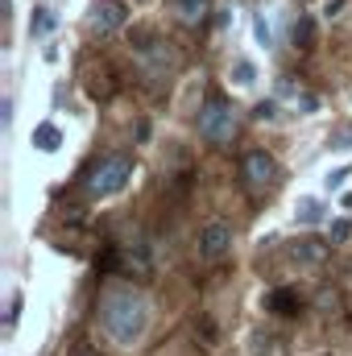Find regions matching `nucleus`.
I'll return each instance as SVG.
<instances>
[{
    "instance_id": "39448f33",
    "label": "nucleus",
    "mask_w": 352,
    "mask_h": 356,
    "mask_svg": "<svg viewBox=\"0 0 352 356\" xmlns=\"http://www.w3.org/2000/svg\"><path fill=\"white\" fill-rule=\"evenodd\" d=\"M129 21V8H125V0H95L91 4V33H116L120 25Z\"/></svg>"
},
{
    "instance_id": "423d86ee",
    "label": "nucleus",
    "mask_w": 352,
    "mask_h": 356,
    "mask_svg": "<svg viewBox=\"0 0 352 356\" xmlns=\"http://www.w3.org/2000/svg\"><path fill=\"white\" fill-rule=\"evenodd\" d=\"M245 182H249L253 191H269V186L278 182V162H273L265 149L245 154Z\"/></svg>"
},
{
    "instance_id": "aec40b11",
    "label": "nucleus",
    "mask_w": 352,
    "mask_h": 356,
    "mask_svg": "<svg viewBox=\"0 0 352 356\" xmlns=\"http://www.w3.org/2000/svg\"><path fill=\"white\" fill-rule=\"evenodd\" d=\"M17 315H21V294H13V302H8V327L17 323Z\"/></svg>"
},
{
    "instance_id": "f3484780",
    "label": "nucleus",
    "mask_w": 352,
    "mask_h": 356,
    "mask_svg": "<svg viewBox=\"0 0 352 356\" xmlns=\"http://www.w3.org/2000/svg\"><path fill=\"white\" fill-rule=\"evenodd\" d=\"M349 236H352V224L349 220H336V224H332V241L340 245V241H349Z\"/></svg>"
},
{
    "instance_id": "a211bd4d",
    "label": "nucleus",
    "mask_w": 352,
    "mask_h": 356,
    "mask_svg": "<svg viewBox=\"0 0 352 356\" xmlns=\"http://www.w3.org/2000/svg\"><path fill=\"white\" fill-rule=\"evenodd\" d=\"M344 178H352L349 166H344V170H336V175H328V191H340V186H344Z\"/></svg>"
},
{
    "instance_id": "20e7f679",
    "label": "nucleus",
    "mask_w": 352,
    "mask_h": 356,
    "mask_svg": "<svg viewBox=\"0 0 352 356\" xmlns=\"http://www.w3.org/2000/svg\"><path fill=\"white\" fill-rule=\"evenodd\" d=\"M232 253V228L228 224H207L199 232V261H224Z\"/></svg>"
},
{
    "instance_id": "ddd939ff",
    "label": "nucleus",
    "mask_w": 352,
    "mask_h": 356,
    "mask_svg": "<svg viewBox=\"0 0 352 356\" xmlns=\"http://www.w3.org/2000/svg\"><path fill=\"white\" fill-rule=\"evenodd\" d=\"M232 79H237V88H253L257 83V67L249 58H237L232 63Z\"/></svg>"
},
{
    "instance_id": "9d476101",
    "label": "nucleus",
    "mask_w": 352,
    "mask_h": 356,
    "mask_svg": "<svg viewBox=\"0 0 352 356\" xmlns=\"http://www.w3.org/2000/svg\"><path fill=\"white\" fill-rule=\"evenodd\" d=\"M323 203L319 199H298V211H294V220L303 224V228H315V224H323Z\"/></svg>"
},
{
    "instance_id": "f03ea898",
    "label": "nucleus",
    "mask_w": 352,
    "mask_h": 356,
    "mask_svg": "<svg viewBox=\"0 0 352 356\" xmlns=\"http://www.w3.org/2000/svg\"><path fill=\"white\" fill-rule=\"evenodd\" d=\"M129 178H133V158L129 154H108L88 170V191L91 195H116Z\"/></svg>"
},
{
    "instance_id": "0eeeda50",
    "label": "nucleus",
    "mask_w": 352,
    "mask_h": 356,
    "mask_svg": "<svg viewBox=\"0 0 352 356\" xmlns=\"http://www.w3.org/2000/svg\"><path fill=\"white\" fill-rule=\"evenodd\" d=\"M141 58H145L150 79H166V75L175 71V50H170V42H154V46H145Z\"/></svg>"
},
{
    "instance_id": "9b49d317",
    "label": "nucleus",
    "mask_w": 352,
    "mask_h": 356,
    "mask_svg": "<svg viewBox=\"0 0 352 356\" xmlns=\"http://www.w3.org/2000/svg\"><path fill=\"white\" fill-rule=\"evenodd\" d=\"M269 311H273V315H294V311H298V298H294L290 290H273V294H269Z\"/></svg>"
},
{
    "instance_id": "7ed1b4c3",
    "label": "nucleus",
    "mask_w": 352,
    "mask_h": 356,
    "mask_svg": "<svg viewBox=\"0 0 352 356\" xmlns=\"http://www.w3.org/2000/svg\"><path fill=\"white\" fill-rule=\"evenodd\" d=\"M199 137H207L211 145H228L237 137V108L224 99H207L199 108Z\"/></svg>"
},
{
    "instance_id": "1a4fd4ad",
    "label": "nucleus",
    "mask_w": 352,
    "mask_h": 356,
    "mask_svg": "<svg viewBox=\"0 0 352 356\" xmlns=\"http://www.w3.org/2000/svg\"><path fill=\"white\" fill-rule=\"evenodd\" d=\"M58 145H63V133H58V124H50V120H46V124H38V129H33V149H42V154H54Z\"/></svg>"
},
{
    "instance_id": "6e6552de",
    "label": "nucleus",
    "mask_w": 352,
    "mask_h": 356,
    "mask_svg": "<svg viewBox=\"0 0 352 356\" xmlns=\"http://www.w3.org/2000/svg\"><path fill=\"white\" fill-rule=\"evenodd\" d=\"M175 13L182 25H199L211 13V0H175Z\"/></svg>"
},
{
    "instance_id": "6ab92c4d",
    "label": "nucleus",
    "mask_w": 352,
    "mask_h": 356,
    "mask_svg": "<svg viewBox=\"0 0 352 356\" xmlns=\"http://www.w3.org/2000/svg\"><path fill=\"white\" fill-rule=\"evenodd\" d=\"M336 149H352V129H344V133H336V141H332Z\"/></svg>"
},
{
    "instance_id": "f8f14e48",
    "label": "nucleus",
    "mask_w": 352,
    "mask_h": 356,
    "mask_svg": "<svg viewBox=\"0 0 352 356\" xmlns=\"http://www.w3.org/2000/svg\"><path fill=\"white\" fill-rule=\"evenodd\" d=\"M125 269H133V273H150V253H145V245H133V249H125Z\"/></svg>"
},
{
    "instance_id": "4be33fe9",
    "label": "nucleus",
    "mask_w": 352,
    "mask_h": 356,
    "mask_svg": "<svg viewBox=\"0 0 352 356\" xmlns=\"http://www.w3.org/2000/svg\"><path fill=\"white\" fill-rule=\"evenodd\" d=\"M340 8H344V0H328V4H323V13H328V17H336Z\"/></svg>"
},
{
    "instance_id": "f257e3e1",
    "label": "nucleus",
    "mask_w": 352,
    "mask_h": 356,
    "mask_svg": "<svg viewBox=\"0 0 352 356\" xmlns=\"http://www.w3.org/2000/svg\"><path fill=\"white\" fill-rule=\"evenodd\" d=\"M99 323H104V332H108L112 344H137L145 336V327H150V302H145V294H137L129 286L108 290L99 298Z\"/></svg>"
},
{
    "instance_id": "412c9836",
    "label": "nucleus",
    "mask_w": 352,
    "mask_h": 356,
    "mask_svg": "<svg viewBox=\"0 0 352 356\" xmlns=\"http://www.w3.org/2000/svg\"><path fill=\"white\" fill-rule=\"evenodd\" d=\"M257 42H262V46H269V42H273V33H269V25H265V17L257 21Z\"/></svg>"
},
{
    "instance_id": "2eb2a0df",
    "label": "nucleus",
    "mask_w": 352,
    "mask_h": 356,
    "mask_svg": "<svg viewBox=\"0 0 352 356\" xmlns=\"http://www.w3.org/2000/svg\"><path fill=\"white\" fill-rule=\"evenodd\" d=\"M311 33H315L311 17H298V21H294V46H311Z\"/></svg>"
},
{
    "instance_id": "4468645a",
    "label": "nucleus",
    "mask_w": 352,
    "mask_h": 356,
    "mask_svg": "<svg viewBox=\"0 0 352 356\" xmlns=\"http://www.w3.org/2000/svg\"><path fill=\"white\" fill-rule=\"evenodd\" d=\"M50 29H54V13H50V8H33V17H29V33L42 38V33H50Z\"/></svg>"
},
{
    "instance_id": "dca6fc26",
    "label": "nucleus",
    "mask_w": 352,
    "mask_h": 356,
    "mask_svg": "<svg viewBox=\"0 0 352 356\" xmlns=\"http://www.w3.org/2000/svg\"><path fill=\"white\" fill-rule=\"evenodd\" d=\"M253 116H257V120H273V116H278V104H273V99H262V104L253 108Z\"/></svg>"
}]
</instances>
